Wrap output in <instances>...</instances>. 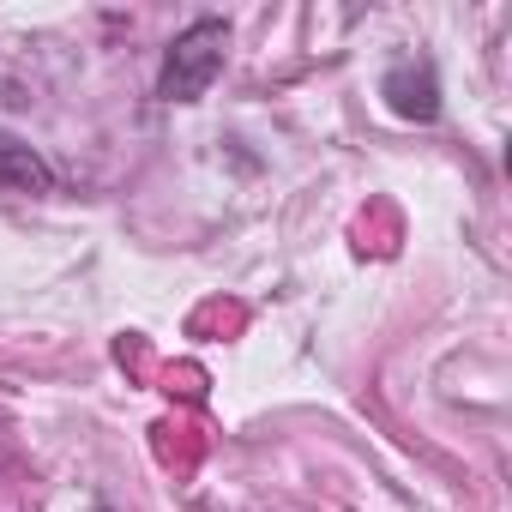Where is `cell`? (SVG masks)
<instances>
[{
    "label": "cell",
    "instance_id": "obj_1",
    "mask_svg": "<svg viewBox=\"0 0 512 512\" xmlns=\"http://www.w3.org/2000/svg\"><path fill=\"white\" fill-rule=\"evenodd\" d=\"M229 61V19L217 13H199L193 25L175 31V43L163 49V67H157V97L163 103H199L217 73Z\"/></svg>",
    "mask_w": 512,
    "mask_h": 512
},
{
    "label": "cell",
    "instance_id": "obj_2",
    "mask_svg": "<svg viewBox=\"0 0 512 512\" xmlns=\"http://www.w3.org/2000/svg\"><path fill=\"white\" fill-rule=\"evenodd\" d=\"M380 97H386V109H392L398 121L428 127V121H440V67H434L428 55H404V61L386 67Z\"/></svg>",
    "mask_w": 512,
    "mask_h": 512
},
{
    "label": "cell",
    "instance_id": "obj_3",
    "mask_svg": "<svg viewBox=\"0 0 512 512\" xmlns=\"http://www.w3.org/2000/svg\"><path fill=\"white\" fill-rule=\"evenodd\" d=\"M55 187H61V175L49 169V157L37 145H25L19 133H0V193H31V199H43Z\"/></svg>",
    "mask_w": 512,
    "mask_h": 512
}]
</instances>
